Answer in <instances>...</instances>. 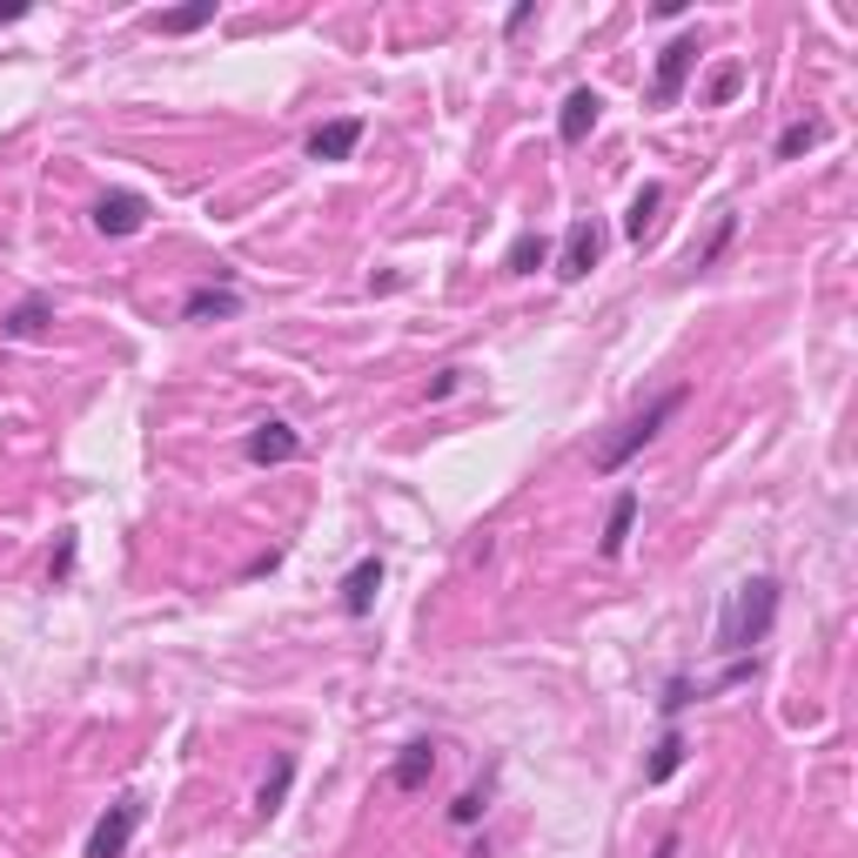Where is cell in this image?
Listing matches in <instances>:
<instances>
[{
    "instance_id": "5",
    "label": "cell",
    "mask_w": 858,
    "mask_h": 858,
    "mask_svg": "<svg viewBox=\"0 0 858 858\" xmlns=\"http://www.w3.org/2000/svg\"><path fill=\"white\" fill-rule=\"evenodd\" d=\"M141 832V805L135 798H121V805H108V818L88 832V858H128V838Z\"/></svg>"
},
{
    "instance_id": "4",
    "label": "cell",
    "mask_w": 858,
    "mask_h": 858,
    "mask_svg": "<svg viewBox=\"0 0 858 858\" xmlns=\"http://www.w3.org/2000/svg\"><path fill=\"white\" fill-rule=\"evenodd\" d=\"M597 255H604V228H597L590 215H577V222L564 228V255H557V276H564V282H583V276L597 269Z\"/></svg>"
},
{
    "instance_id": "8",
    "label": "cell",
    "mask_w": 858,
    "mask_h": 858,
    "mask_svg": "<svg viewBox=\"0 0 858 858\" xmlns=\"http://www.w3.org/2000/svg\"><path fill=\"white\" fill-rule=\"evenodd\" d=\"M141 222H148V195H135V189H115V195L95 202V228L101 235H135Z\"/></svg>"
},
{
    "instance_id": "23",
    "label": "cell",
    "mask_w": 858,
    "mask_h": 858,
    "mask_svg": "<svg viewBox=\"0 0 858 858\" xmlns=\"http://www.w3.org/2000/svg\"><path fill=\"white\" fill-rule=\"evenodd\" d=\"M731 235H738V215H718V235H711V242L698 248V269H711V262H718V255L731 248Z\"/></svg>"
},
{
    "instance_id": "13",
    "label": "cell",
    "mask_w": 858,
    "mask_h": 858,
    "mask_svg": "<svg viewBox=\"0 0 858 858\" xmlns=\"http://www.w3.org/2000/svg\"><path fill=\"white\" fill-rule=\"evenodd\" d=\"M228 315H242V296L222 282V289H189V302H182V322H228Z\"/></svg>"
},
{
    "instance_id": "17",
    "label": "cell",
    "mask_w": 858,
    "mask_h": 858,
    "mask_svg": "<svg viewBox=\"0 0 858 858\" xmlns=\"http://www.w3.org/2000/svg\"><path fill=\"white\" fill-rule=\"evenodd\" d=\"M657 202H664V189H657V182H644V189H637V202H631V215H624V235H631L637 248H644V235H651V222H657Z\"/></svg>"
},
{
    "instance_id": "14",
    "label": "cell",
    "mask_w": 858,
    "mask_h": 858,
    "mask_svg": "<svg viewBox=\"0 0 858 858\" xmlns=\"http://www.w3.org/2000/svg\"><path fill=\"white\" fill-rule=\"evenodd\" d=\"M684 751H691V744H684V731L671 725V731L657 738V751H651V764H644V785H671V779H677V764H684Z\"/></svg>"
},
{
    "instance_id": "11",
    "label": "cell",
    "mask_w": 858,
    "mask_h": 858,
    "mask_svg": "<svg viewBox=\"0 0 858 858\" xmlns=\"http://www.w3.org/2000/svg\"><path fill=\"white\" fill-rule=\"evenodd\" d=\"M429 779H437V744H429V738L403 744V758L389 764V785H396V792H422Z\"/></svg>"
},
{
    "instance_id": "9",
    "label": "cell",
    "mask_w": 858,
    "mask_h": 858,
    "mask_svg": "<svg viewBox=\"0 0 858 858\" xmlns=\"http://www.w3.org/2000/svg\"><path fill=\"white\" fill-rule=\"evenodd\" d=\"M296 450H302V437H296L282 416H269V422L248 429V463H289Z\"/></svg>"
},
{
    "instance_id": "20",
    "label": "cell",
    "mask_w": 858,
    "mask_h": 858,
    "mask_svg": "<svg viewBox=\"0 0 858 858\" xmlns=\"http://www.w3.org/2000/svg\"><path fill=\"white\" fill-rule=\"evenodd\" d=\"M825 141V121H792L785 135H779V161H798L805 148H818Z\"/></svg>"
},
{
    "instance_id": "24",
    "label": "cell",
    "mask_w": 858,
    "mask_h": 858,
    "mask_svg": "<svg viewBox=\"0 0 858 858\" xmlns=\"http://www.w3.org/2000/svg\"><path fill=\"white\" fill-rule=\"evenodd\" d=\"M28 14V0H8V8H0V28H8V21H21Z\"/></svg>"
},
{
    "instance_id": "18",
    "label": "cell",
    "mask_w": 858,
    "mask_h": 858,
    "mask_svg": "<svg viewBox=\"0 0 858 858\" xmlns=\"http://www.w3.org/2000/svg\"><path fill=\"white\" fill-rule=\"evenodd\" d=\"M47 315H54V302H47V296H28L21 309H8V315H0V335H34Z\"/></svg>"
},
{
    "instance_id": "19",
    "label": "cell",
    "mask_w": 858,
    "mask_h": 858,
    "mask_svg": "<svg viewBox=\"0 0 858 858\" xmlns=\"http://www.w3.org/2000/svg\"><path fill=\"white\" fill-rule=\"evenodd\" d=\"M289 785H296V758L282 751V758H276V779L262 785V798H255V812H262V818H276V812H282V798H289Z\"/></svg>"
},
{
    "instance_id": "10",
    "label": "cell",
    "mask_w": 858,
    "mask_h": 858,
    "mask_svg": "<svg viewBox=\"0 0 858 858\" xmlns=\"http://www.w3.org/2000/svg\"><path fill=\"white\" fill-rule=\"evenodd\" d=\"M376 590H383V557H363L350 577H342V618H369Z\"/></svg>"
},
{
    "instance_id": "15",
    "label": "cell",
    "mask_w": 858,
    "mask_h": 858,
    "mask_svg": "<svg viewBox=\"0 0 858 858\" xmlns=\"http://www.w3.org/2000/svg\"><path fill=\"white\" fill-rule=\"evenodd\" d=\"M544 255H550V242H544L537 228H524L517 242H510V255H503V269H510V276H537V269H544Z\"/></svg>"
},
{
    "instance_id": "6",
    "label": "cell",
    "mask_w": 858,
    "mask_h": 858,
    "mask_svg": "<svg viewBox=\"0 0 858 858\" xmlns=\"http://www.w3.org/2000/svg\"><path fill=\"white\" fill-rule=\"evenodd\" d=\"M597 115H604V95H597V88H570V95H564V115H557V141H564V148H583L590 128H597Z\"/></svg>"
},
{
    "instance_id": "7",
    "label": "cell",
    "mask_w": 858,
    "mask_h": 858,
    "mask_svg": "<svg viewBox=\"0 0 858 858\" xmlns=\"http://www.w3.org/2000/svg\"><path fill=\"white\" fill-rule=\"evenodd\" d=\"M363 148V115H342V121H322L309 135V161H350Z\"/></svg>"
},
{
    "instance_id": "21",
    "label": "cell",
    "mask_w": 858,
    "mask_h": 858,
    "mask_svg": "<svg viewBox=\"0 0 858 858\" xmlns=\"http://www.w3.org/2000/svg\"><path fill=\"white\" fill-rule=\"evenodd\" d=\"M483 805H490V792H483V785H476V792H463V798L450 805V825H457V832H470V825L483 818Z\"/></svg>"
},
{
    "instance_id": "3",
    "label": "cell",
    "mask_w": 858,
    "mask_h": 858,
    "mask_svg": "<svg viewBox=\"0 0 858 858\" xmlns=\"http://www.w3.org/2000/svg\"><path fill=\"white\" fill-rule=\"evenodd\" d=\"M691 67H698V34H684V41H671V47L657 54V74H651V108H671V101L684 95V81H691Z\"/></svg>"
},
{
    "instance_id": "22",
    "label": "cell",
    "mask_w": 858,
    "mask_h": 858,
    "mask_svg": "<svg viewBox=\"0 0 858 858\" xmlns=\"http://www.w3.org/2000/svg\"><path fill=\"white\" fill-rule=\"evenodd\" d=\"M738 88H744V67H718V74H711V88H705V101H711V108H725Z\"/></svg>"
},
{
    "instance_id": "2",
    "label": "cell",
    "mask_w": 858,
    "mask_h": 858,
    "mask_svg": "<svg viewBox=\"0 0 858 858\" xmlns=\"http://www.w3.org/2000/svg\"><path fill=\"white\" fill-rule=\"evenodd\" d=\"M684 403H691V383H677V389L651 396V403H644V409H637V416H631V422L618 429V437H611L604 450L590 457V470H597V476H618V470H624V463H631V457H637L644 443H657V437H664V422H671V416H677Z\"/></svg>"
},
{
    "instance_id": "16",
    "label": "cell",
    "mask_w": 858,
    "mask_h": 858,
    "mask_svg": "<svg viewBox=\"0 0 858 858\" xmlns=\"http://www.w3.org/2000/svg\"><path fill=\"white\" fill-rule=\"evenodd\" d=\"M215 21V0H195V8H175V14H154L148 28L154 34H195V28H208Z\"/></svg>"
},
{
    "instance_id": "1",
    "label": "cell",
    "mask_w": 858,
    "mask_h": 858,
    "mask_svg": "<svg viewBox=\"0 0 858 858\" xmlns=\"http://www.w3.org/2000/svg\"><path fill=\"white\" fill-rule=\"evenodd\" d=\"M771 624H779V577H744V583L725 597V611H718V637H711V651H725V657H751V651L771 637Z\"/></svg>"
},
{
    "instance_id": "12",
    "label": "cell",
    "mask_w": 858,
    "mask_h": 858,
    "mask_svg": "<svg viewBox=\"0 0 858 858\" xmlns=\"http://www.w3.org/2000/svg\"><path fill=\"white\" fill-rule=\"evenodd\" d=\"M637 510H644V496H637V490H618V496H611L604 537H597V550H604V557H624V544H631V530H637Z\"/></svg>"
}]
</instances>
